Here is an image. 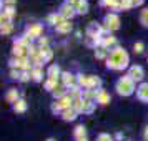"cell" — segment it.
Instances as JSON below:
<instances>
[{"instance_id": "6da1fadb", "label": "cell", "mask_w": 148, "mask_h": 141, "mask_svg": "<svg viewBox=\"0 0 148 141\" xmlns=\"http://www.w3.org/2000/svg\"><path fill=\"white\" fill-rule=\"evenodd\" d=\"M128 65V53L121 47H115L107 57V68L110 70H123Z\"/></svg>"}, {"instance_id": "7a4b0ae2", "label": "cell", "mask_w": 148, "mask_h": 141, "mask_svg": "<svg viewBox=\"0 0 148 141\" xmlns=\"http://www.w3.org/2000/svg\"><path fill=\"white\" fill-rule=\"evenodd\" d=\"M115 90H116V93L121 95V96H130V95L135 91V81L130 78V76H121L120 80L116 81V85H115Z\"/></svg>"}, {"instance_id": "3957f363", "label": "cell", "mask_w": 148, "mask_h": 141, "mask_svg": "<svg viewBox=\"0 0 148 141\" xmlns=\"http://www.w3.org/2000/svg\"><path fill=\"white\" fill-rule=\"evenodd\" d=\"M120 28V18L116 14H108L105 17V30L112 32V30H118Z\"/></svg>"}, {"instance_id": "277c9868", "label": "cell", "mask_w": 148, "mask_h": 141, "mask_svg": "<svg viewBox=\"0 0 148 141\" xmlns=\"http://www.w3.org/2000/svg\"><path fill=\"white\" fill-rule=\"evenodd\" d=\"M128 76L133 81H140V80H143L145 72H143V68L140 65H133V67H130V70H128Z\"/></svg>"}, {"instance_id": "5b68a950", "label": "cell", "mask_w": 148, "mask_h": 141, "mask_svg": "<svg viewBox=\"0 0 148 141\" xmlns=\"http://www.w3.org/2000/svg\"><path fill=\"white\" fill-rule=\"evenodd\" d=\"M75 14H77V10H75L73 5H68V3H63L60 7V15L65 18V20H70V18H73Z\"/></svg>"}, {"instance_id": "8992f818", "label": "cell", "mask_w": 148, "mask_h": 141, "mask_svg": "<svg viewBox=\"0 0 148 141\" xmlns=\"http://www.w3.org/2000/svg\"><path fill=\"white\" fill-rule=\"evenodd\" d=\"M42 32H43V27L40 23H34V25H28L27 28V35H30L32 38H40Z\"/></svg>"}, {"instance_id": "52a82bcc", "label": "cell", "mask_w": 148, "mask_h": 141, "mask_svg": "<svg viewBox=\"0 0 148 141\" xmlns=\"http://www.w3.org/2000/svg\"><path fill=\"white\" fill-rule=\"evenodd\" d=\"M136 98L140 101L148 103V83H141L140 87L136 88Z\"/></svg>"}, {"instance_id": "ba28073f", "label": "cell", "mask_w": 148, "mask_h": 141, "mask_svg": "<svg viewBox=\"0 0 148 141\" xmlns=\"http://www.w3.org/2000/svg\"><path fill=\"white\" fill-rule=\"evenodd\" d=\"M62 83H63V87H73V83H75V76L70 72H65V73H62Z\"/></svg>"}, {"instance_id": "9c48e42d", "label": "cell", "mask_w": 148, "mask_h": 141, "mask_svg": "<svg viewBox=\"0 0 148 141\" xmlns=\"http://www.w3.org/2000/svg\"><path fill=\"white\" fill-rule=\"evenodd\" d=\"M75 10H77V14L85 15L88 12V2L87 0H78L77 5H75Z\"/></svg>"}, {"instance_id": "30bf717a", "label": "cell", "mask_w": 148, "mask_h": 141, "mask_svg": "<svg viewBox=\"0 0 148 141\" xmlns=\"http://www.w3.org/2000/svg\"><path fill=\"white\" fill-rule=\"evenodd\" d=\"M47 76L52 78V80H58V76H60V67L58 65H52V67L48 68Z\"/></svg>"}, {"instance_id": "8fae6325", "label": "cell", "mask_w": 148, "mask_h": 141, "mask_svg": "<svg viewBox=\"0 0 148 141\" xmlns=\"http://www.w3.org/2000/svg\"><path fill=\"white\" fill-rule=\"evenodd\" d=\"M5 100H7L8 103H17V101H18V91H17L15 88H10L7 91V95H5Z\"/></svg>"}, {"instance_id": "7c38bea8", "label": "cell", "mask_w": 148, "mask_h": 141, "mask_svg": "<svg viewBox=\"0 0 148 141\" xmlns=\"http://www.w3.org/2000/svg\"><path fill=\"white\" fill-rule=\"evenodd\" d=\"M101 5H107L108 8H112V10H121V5L118 0H100Z\"/></svg>"}, {"instance_id": "4fadbf2b", "label": "cell", "mask_w": 148, "mask_h": 141, "mask_svg": "<svg viewBox=\"0 0 148 141\" xmlns=\"http://www.w3.org/2000/svg\"><path fill=\"white\" fill-rule=\"evenodd\" d=\"M78 87L90 90V75H78Z\"/></svg>"}, {"instance_id": "5bb4252c", "label": "cell", "mask_w": 148, "mask_h": 141, "mask_svg": "<svg viewBox=\"0 0 148 141\" xmlns=\"http://www.w3.org/2000/svg\"><path fill=\"white\" fill-rule=\"evenodd\" d=\"M63 22H65V18H63L60 14H58V15H57V14L48 15V23H50V25H57V27H58V25L63 23Z\"/></svg>"}, {"instance_id": "9a60e30c", "label": "cell", "mask_w": 148, "mask_h": 141, "mask_svg": "<svg viewBox=\"0 0 148 141\" xmlns=\"http://www.w3.org/2000/svg\"><path fill=\"white\" fill-rule=\"evenodd\" d=\"M77 111H75L73 108H68V110H65V111H63V113H62V118H63V120L65 121H73L75 118H77Z\"/></svg>"}, {"instance_id": "2e32d148", "label": "cell", "mask_w": 148, "mask_h": 141, "mask_svg": "<svg viewBox=\"0 0 148 141\" xmlns=\"http://www.w3.org/2000/svg\"><path fill=\"white\" fill-rule=\"evenodd\" d=\"M97 103H100V105H107V103H110V95H108L105 90H98V98H97Z\"/></svg>"}, {"instance_id": "e0dca14e", "label": "cell", "mask_w": 148, "mask_h": 141, "mask_svg": "<svg viewBox=\"0 0 148 141\" xmlns=\"http://www.w3.org/2000/svg\"><path fill=\"white\" fill-rule=\"evenodd\" d=\"M65 88H67V87H63V85H58V87L55 88L53 91H52L55 98H58V100H60V98H63V96L67 95V90H65Z\"/></svg>"}, {"instance_id": "ac0fdd59", "label": "cell", "mask_w": 148, "mask_h": 141, "mask_svg": "<svg viewBox=\"0 0 148 141\" xmlns=\"http://www.w3.org/2000/svg\"><path fill=\"white\" fill-rule=\"evenodd\" d=\"M68 96L72 98V100H77V98H80V95H82V90H80V87H70V91H68Z\"/></svg>"}, {"instance_id": "d6986e66", "label": "cell", "mask_w": 148, "mask_h": 141, "mask_svg": "<svg viewBox=\"0 0 148 141\" xmlns=\"http://www.w3.org/2000/svg\"><path fill=\"white\" fill-rule=\"evenodd\" d=\"M72 30V23H70V20H65L63 23H60L58 27H57V32H60V33H67V32H70Z\"/></svg>"}, {"instance_id": "ffe728a7", "label": "cell", "mask_w": 148, "mask_h": 141, "mask_svg": "<svg viewBox=\"0 0 148 141\" xmlns=\"http://www.w3.org/2000/svg\"><path fill=\"white\" fill-rule=\"evenodd\" d=\"M27 110V103H25V100H18L17 103H14V111H17V113H23Z\"/></svg>"}, {"instance_id": "44dd1931", "label": "cell", "mask_w": 148, "mask_h": 141, "mask_svg": "<svg viewBox=\"0 0 148 141\" xmlns=\"http://www.w3.org/2000/svg\"><path fill=\"white\" fill-rule=\"evenodd\" d=\"M83 103H85V101L82 100V98H77V100H73V103H72V108H73L77 113H83Z\"/></svg>"}, {"instance_id": "7402d4cb", "label": "cell", "mask_w": 148, "mask_h": 141, "mask_svg": "<svg viewBox=\"0 0 148 141\" xmlns=\"http://www.w3.org/2000/svg\"><path fill=\"white\" fill-rule=\"evenodd\" d=\"M73 134H75L77 140H78V138H85V134H87V128L83 126V125H78V126L75 128Z\"/></svg>"}, {"instance_id": "603a6c76", "label": "cell", "mask_w": 148, "mask_h": 141, "mask_svg": "<svg viewBox=\"0 0 148 141\" xmlns=\"http://www.w3.org/2000/svg\"><path fill=\"white\" fill-rule=\"evenodd\" d=\"M52 50H50V48H40V57L42 58H43V61H45V63H47V61H50V58H52Z\"/></svg>"}, {"instance_id": "cb8c5ba5", "label": "cell", "mask_w": 148, "mask_h": 141, "mask_svg": "<svg viewBox=\"0 0 148 141\" xmlns=\"http://www.w3.org/2000/svg\"><path fill=\"white\" fill-rule=\"evenodd\" d=\"M83 101H85V103H83V113L90 114L95 108V101H92V100H83Z\"/></svg>"}, {"instance_id": "d4e9b609", "label": "cell", "mask_w": 148, "mask_h": 141, "mask_svg": "<svg viewBox=\"0 0 148 141\" xmlns=\"http://www.w3.org/2000/svg\"><path fill=\"white\" fill-rule=\"evenodd\" d=\"M113 45H116V40H115V37H112V35H108V37H103V45L101 47H113Z\"/></svg>"}, {"instance_id": "484cf974", "label": "cell", "mask_w": 148, "mask_h": 141, "mask_svg": "<svg viewBox=\"0 0 148 141\" xmlns=\"http://www.w3.org/2000/svg\"><path fill=\"white\" fill-rule=\"evenodd\" d=\"M140 23L143 27H148V8H143L140 12Z\"/></svg>"}, {"instance_id": "4316f807", "label": "cell", "mask_w": 148, "mask_h": 141, "mask_svg": "<svg viewBox=\"0 0 148 141\" xmlns=\"http://www.w3.org/2000/svg\"><path fill=\"white\" fill-rule=\"evenodd\" d=\"M101 85V80L98 76H93V75H90V90H93V88H98Z\"/></svg>"}, {"instance_id": "83f0119b", "label": "cell", "mask_w": 148, "mask_h": 141, "mask_svg": "<svg viewBox=\"0 0 148 141\" xmlns=\"http://www.w3.org/2000/svg\"><path fill=\"white\" fill-rule=\"evenodd\" d=\"M42 76H43V73H42L40 68H35V70H32V80H34V81H40Z\"/></svg>"}, {"instance_id": "f1b7e54d", "label": "cell", "mask_w": 148, "mask_h": 141, "mask_svg": "<svg viewBox=\"0 0 148 141\" xmlns=\"http://www.w3.org/2000/svg\"><path fill=\"white\" fill-rule=\"evenodd\" d=\"M57 87H58V85H57V80H52V78H48V80L45 81V88H47L48 91H53Z\"/></svg>"}, {"instance_id": "f546056e", "label": "cell", "mask_w": 148, "mask_h": 141, "mask_svg": "<svg viewBox=\"0 0 148 141\" xmlns=\"http://www.w3.org/2000/svg\"><path fill=\"white\" fill-rule=\"evenodd\" d=\"M133 50H135V53H143V50H145V45H143V42H136L133 45Z\"/></svg>"}, {"instance_id": "4dcf8cb0", "label": "cell", "mask_w": 148, "mask_h": 141, "mask_svg": "<svg viewBox=\"0 0 148 141\" xmlns=\"http://www.w3.org/2000/svg\"><path fill=\"white\" fill-rule=\"evenodd\" d=\"M105 55H107V48L105 47H98L97 48V53H95L97 58H105Z\"/></svg>"}, {"instance_id": "1f68e13d", "label": "cell", "mask_w": 148, "mask_h": 141, "mask_svg": "<svg viewBox=\"0 0 148 141\" xmlns=\"http://www.w3.org/2000/svg\"><path fill=\"white\" fill-rule=\"evenodd\" d=\"M0 32H2V35H8L10 32H12V23H5V25H2Z\"/></svg>"}, {"instance_id": "d6a6232c", "label": "cell", "mask_w": 148, "mask_h": 141, "mask_svg": "<svg viewBox=\"0 0 148 141\" xmlns=\"http://www.w3.org/2000/svg\"><path fill=\"white\" fill-rule=\"evenodd\" d=\"M97 141H113V138H112L110 134H107V133H101V134H98Z\"/></svg>"}, {"instance_id": "836d02e7", "label": "cell", "mask_w": 148, "mask_h": 141, "mask_svg": "<svg viewBox=\"0 0 148 141\" xmlns=\"http://www.w3.org/2000/svg\"><path fill=\"white\" fill-rule=\"evenodd\" d=\"M0 22H2V25H5V23H12V18L8 17L7 14H3L2 12V17H0Z\"/></svg>"}, {"instance_id": "e575fe53", "label": "cell", "mask_w": 148, "mask_h": 141, "mask_svg": "<svg viewBox=\"0 0 148 141\" xmlns=\"http://www.w3.org/2000/svg\"><path fill=\"white\" fill-rule=\"evenodd\" d=\"M30 76H32V75H28V72H22L18 80H20V81H28V80H30Z\"/></svg>"}, {"instance_id": "d590c367", "label": "cell", "mask_w": 148, "mask_h": 141, "mask_svg": "<svg viewBox=\"0 0 148 141\" xmlns=\"http://www.w3.org/2000/svg\"><path fill=\"white\" fill-rule=\"evenodd\" d=\"M3 14H7L8 17L12 18V17L15 15V10H14V7H5V10H3Z\"/></svg>"}, {"instance_id": "8d00e7d4", "label": "cell", "mask_w": 148, "mask_h": 141, "mask_svg": "<svg viewBox=\"0 0 148 141\" xmlns=\"http://www.w3.org/2000/svg\"><path fill=\"white\" fill-rule=\"evenodd\" d=\"M38 43H40V48H47V45H48V38H45V37H40Z\"/></svg>"}, {"instance_id": "74e56055", "label": "cell", "mask_w": 148, "mask_h": 141, "mask_svg": "<svg viewBox=\"0 0 148 141\" xmlns=\"http://www.w3.org/2000/svg\"><path fill=\"white\" fill-rule=\"evenodd\" d=\"M10 78H20V73H18L15 68H12V70H10Z\"/></svg>"}, {"instance_id": "f35d334b", "label": "cell", "mask_w": 148, "mask_h": 141, "mask_svg": "<svg viewBox=\"0 0 148 141\" xmlns=\"http://www.w3.org/2000/svg\"><path fill=\"white\" fill-rule=\"evenodd\" d=\"M3 2H5V7H14L17 0H3Z\"/></svg>"}, {"instance_id": "ab89813d", "label": "cell", "mask_w": 148, "mask_h": 141, "mask_svg": "<svg viewBox=\"0 0 148 141\" xmlns=\"http://www.w3.org/2000/svg\"><path fill=\"white\" fill-rule=\"evenodd\" d=\"M143 138H145V141H148V126H145V131H143Z\"/></svg>"}, {"instance_id": "60d3db41", "label": "cell", "mask_w": 148, "mask_h": 141, "mask_svg": "<svg viewBox=\"0 0 148 141\" xmlns=\"http://www.w3.org/2000/svg\"><path fill=\"white\" fill-rule=\"evenodd\" d=\"M77 2H78V0H67V2H65V3H68V5H77Z\"/></svg>"}, {"instance_id": "b9f144b4", "label": "cell", "mask_w": 148, "mask_h": 141, "mask_svg": "<svg viewBox=\"0 0 148 141\" xmlns=\"http://www.w3.org/2000/svg\"><path fill=\"white\" fill-rule=\"evenodd\" d=\"M133 3H135V5H141V3H143V0H133Z\"/></svg>"}, {"instance_id": "7bdbcfd3", "label": "cell", "mask_w": 148, "mask_h": 141, "mask_svg": "<svg viewBox=\"0 0 148 141\" xmlns=\"http://www.w3.org/2000/svg\"><path fill=\"white\" fill-rule=\"evenodd\" d=\"M77 141H88V140H87V138H78Z\"/></svg>"}, {"instance_id": "ee69618b", "label": "cell", "mask_w": 148, "mask_h": 141, "mask_svg": "<svg viewBox=\"0 0 148 141\" xmlns=\"http://www.w3.org/2000/svg\"><path fill=\"white\" fill-rule=\"evenodd\" d=\"M47 141H57V140H55V138H48Z\"/></svg>"}]
</instances>
